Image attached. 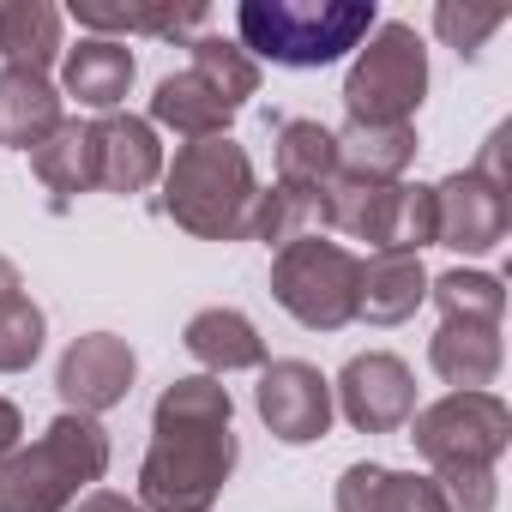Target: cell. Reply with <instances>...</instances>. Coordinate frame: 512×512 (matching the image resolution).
Returning a JSON list of instances; mask_svg holds the SVG:
<instances>
[{
    "mask_svg": "<svg viewBox=\"0 0 512 512\" xmlns=\"http://www.w3.org/2000/svg\"><path fill=\"white\" fill-rule=\"evenodd\" d=\"M356 272L362 260L350 247L326 235H302L278 247V260H272V302L308 332H344L356 320Z\"/></svg>",
    "mask_w": 512,
    "mask_h": 512,
    "instance_id": "cell-7",
    "label": "cell"
},
{
    "mask_svg": "<svg viewBox=\"0 0 512 512\" xmlns=\"http://www.w3.org/2000/svg\"><path fill=\"white\" fill-rule=\"evenodd\" d=\"M500 25H506L500 7H458V0H440V7H434V31H440V43L458 49V55H482V43H488Z\"/></svg>",
    "mask_w": 512,
    "mask_h": 512,
    "instance_id": "cell-30",
    "label": "cell"
},
{
    "mask_svg": "<svg viewBox=\"0 0 512 512\" xmlns=\"http://www.w3.org/2000/svg\"><path fill=\"white\" fill-rule=\"evenodd\" d=\"M428 302L440 308V320H470V326H500L506 314V284L488 278V272H446V278H428Z\"/></svg>",
    "mask_w": 512,
    "mask_h": 512,
    "instance_id": "cell-28",
    "label": "cell"
},
{
    "mask_svg": "<svg viewBox=\"0 0 512 512\" xmlns=\"http://www.w3.org/2000/svg\"><path fill=\"white\" fill-rule=\"evenodd\" d=\"M73 19L91 31V37H127V31H139V37H193L211 13L205 7H175V0H73Z\"/></svg>",
    "mask_w": 512,
    "mask_h": 512,
    "instance_id": "cell-22",
    "label": "cell"
},
{
    "mask_svg": "<svg viewBox=\"0 0 512 512\" xmlns=\"http://www.w3.org/2000/svg\"><path fill=\"white\" fill-rule=\"evenodd\" d=\"M404 428L434 470H494L512 446V410L500 392H446Z\"/></svg>",
    "mask_w": 512,
    "mask_h": 512,
    "instance_id": "cell-8",
    "label": "cell"
},
{
    "mask_svg": "<svg viewBox=\"0 0 512 512\" xmlns=\"http://www.w3.org/2000/svg\"><path fill=\"white\" fill-rule=\"evenodd\" d=\"M61 127V91L49 73L31 67H0V145L31 151Z\"/></svg>",
    "mask_w": 512,
    "mask_h": 512,
    "instance_id": "cell-19",
    "label": "cell"
},
{
    "mask_svg": "<svg viewBox=\"0 0 512 512\" xmlns=\"http://www.w3.org/2000/svg\"><path fill=\"white\" fill-rule=\"evenodd\" d=\"M133 73H139V61H133V49L115 43V37H79V43L61 55V91L79 97L85 109H103V115H115V109L127 103Z\"/></svg>",
    "mask_w": 512,
    "mask_h": 512,
    "instance_id": "cell-14",
    "label": "cell"
},
{
    "mask_svg": "<svg viewBox=\"0 0 512 512\" xmlns=\"http://www.w3.org/2000/svg\"><path fill=\"white\" fill-rule=\"evenodd\" d=\"M109 470V434L97 416L61 410L31 446L0 464V512H67Z\"/></svg>",
    "mask_w": 512,
    "mask_h": 512,
    "instance_id": "cell-4",
    "label": "cell"
},
{
    "mask_svg": "<svg viewBox=\"0 0 512 512\" xmlns=\"http://www.w3.org/2000/svg\"><path fill=\"white\" fill-rule=\"evenodd\" d=\"M25 290V278H19V266L7 260V253H0V296H19Z\"/></svg>",
    "mask_w": 512,
    "mask_h": 512,
    "instance_id": "cell-34",
    "label": "cell"
},
{
    "mask_svg": "<svg viewBox=\"0 0 512 512\" xmlns=\"http://www.w3.org/2000/svg\"><path fill=\"white\" fill-rule=\"evenodd\" d=\"M332 410H344L350 428L362 434H398L416 416V374L404 356L392 350H362L344 362V374L332 380Z\"/></svg>",
    "mask_w": 512,
    "mask_h": 512,
    "instance_id": "cell-9",
    "label": "cell"
},
{
    "mask_svg": "<svg viewBox=\"0 0 512 512\" xmlns=\"http://www.w3.org/2000/svg\"><path fill=\"white\" fill-rule=\"evenodd\" d=\"M19 434H25V416H19V404H13V398H0V464H7V458L19 452Z\"/></svg>",
    "mask_w": 512,
    "mask_h": 512,
    "instance_id": "cell-33",
    "label": "cell"
},
{
    "mask_svg": "<svg viewBox=\"0 0 512 512\" xmlns=\"http://www.w3.org/2000/svg\"><path fill=\"white\" fill-rule=\"evenodd\" d=\"M512 229V205L476 169H452L434 181V241L452 253H494Z\"/></svg>",
    "mask_w": 512,
    "mask_h": 512,
    "instance_id": "cell-12",
    "label": "cell"
},
{
    "mask_svg": "<svg viewBox=\"0 0 512 512\" xmlns=\"http://www.w3.org/2000/svg\"><path fill=\"white\" fill-rule=\"evenodd\" d=\"M61 55H67L61 7H49V0H0V61L49 73Z\"/></svg>",
    "mask_w": 512,
    "mask_h": 512,
    "instance_id": "cell-23",
    "label": "cell"
},
{
    "mask_svg": "<svg viewBox=\"0 0 512 512\" xmlns=\"http://www.w3.org/2000/svg\"><path fill=\"white\" fill-rule=\"evenodd\" d=\"M446 512H494V470H434Z\"/></svg>",
    "mask_w": 512,
    "mask_h": 512,
    "instance_id": "cell-31",
    "label": "cell"
},
{
    "mask_svg": "<svg viewBox=\"0 0 512 512\" xmlns=\"http://www.w3.org/2000/svg\"><path fill=\"white\" fill-rule=\"evenodd\" d=\"M181 344H187V356H193L211 380L266 368V338L253 332V320H247L241 308H199V314L187 320Z\"/></svg>",
    "mask_w": 512,
    "mask_h": 512,
    "instance_id": "cell-16",
    "label": "cell"
},
{
    "mask_svg": "<svg viewBox=\"0 0 512 512\" xmlns=\"http://www.w3.org/2000/svg\"><path fill=\"white\" fill-rule=\"evenodd\" d=\"M500 326H470V320H440V332L428 338V368L452 386V392H488L500 380Z\"/></svg>",
    "mask_w": 512,
    "mask_h": 512,
    "instance_id": "cell-18",
    "label": "cell"
},
{
    "mask_svg": "<svg viewBox=\"0 0 512 512\" xmlns=\"http://www.w3.org/2000/svg\"><path fill=\"white\" fill-rule=\"evenodd\" d=\"M235 470V398L211 374H181L151 410V446L139 464L145 512H211Z\"/></svg>",
    "mask_w": 512,
    "mask_h": 512,
    "instance_id": "cell-1",
    "label": "cell"
},
{
    "mask_svg": "<svg viewBox=\"0 0 512 512\" xmlns=\"http://www.w3.org/2000/svg\"><path fill=\"white\" fill-rule=\"evenodd\" d=\"M133 374H139V356L127 338L115 332H85L67 344L61 368H55V392L73 416H103L115 404H127L133 392Z\"/></svg>",
    "mask_w": 512,
    "mask_h": 512,
    "instance_id": "cell-11",
    "label": "cell"
},
{
    "mask_svg": "<svg viewBox=\"0 0 512 512\" xmlns=\"http://www.w3.org/2000/svg\"><path fill=\"white\" fill-rule=\"evenodd\" d=\"M253 410L284 446H314L332 428V380L314 362H266L253 386Z\"/></svg>",
    "mask_w": 512,
    "mask_h": 512,
    "instance_id": "cell-10",
    "label": "cell"
},
{
    "mask_svg": "<svg viewBox=\"0 0 512 512\" xmlns=\"http://www.w3.org/2000/svg\"><path fill=\"white\" fill-rule=\"evenodd\" d=\"M416 163V127H344L338 133V175L356 181H398Z\"/></svg>",
    "mask_w": 512,
    "mask_h": 512,
    "instance_id": "cell-25",
    "label": "cell"
},
{
    "mask_svg": "<svg viewBox=\"0 0 512 512\" xmlns=\"http://www.w3.org/2000/svg\"><path fill=\"white\" fill-rule=\"evenodd\" d=\"M278 181L326 193L338 181V133L320 121H278Z\"/></svg>",
    "mask_w": 512,
    "mask_h": 512,
    "instance_id": "cell-26",
    "label": "cell"
},
{
    "mask_svg": "<svg viewBox=\"0 0 512 512\" xmlns=\"http://www.w3.org/2000/svg\"><path fill=\"white\" fill-rule=\"evenodd\" d=\"M187 67L229 103V109H241L253 91H260V61H253L241 43H229V37H187Z\"/></svg>",
    "mask_w": 512,
    "mask_h": 512,
    "instance_id": "cell-27",
    "label": "cell"
},
{
    "mask_svg": "<svg viewBox=\"0 0 512 512\" xmlns=\"http://www.w3.org/2000/svg\"><path fill=\"white\" fill-rule=\"evenodd\" d=\"M326 229V193H308V187H260L247 211V241H266V247H290L302 235H320Z\"/></svg>",
    "mask_w": 512,
    "mask_h": 512,
    "instance_id": "cell-24",
    "label": "cell"
},
{
    "mask_svg": "<svg viewBox=\"0 0 512 512\" xmlns=\"http://www.w3.org/2000/svg\"><path fill=\"white\" fill-rule=\"evenodd\" d=\"M25 157H31V175L49 187V205L55 211H67L79 193L97 187V133L79 115H61V127L43 145H31Z\"/></svg>",
    "mask_w": 512,
    "mask_h": 512,
    "instance_id": "cell-17",
    "label": "cell"
},
{
    "mask_svg": "<svg viewBox=\"0 0 512 512\" xmlns=\"http://www.w3.org/2000/svg\"><path fill=\"white\" fill-rule=\"evenodd\" d=\"M428 302L422 253H374L356 272V320L368 326H404Z\"/></svg>",
    "mask_w": 512,
    "mask_h": 512,
    "instance_id": "cell-15",
    "label": "cell"
},
{
    "mask_svg": "<svg viewBox=\"0 0 512 512\" xmlns=\"http://www.w3.org/2000/svg\"><path fill=\"white\" fill-rule=\"evenodd\" d=\"M97 133V187L103 193H145L151 181H163V145L157 127L145 115H103L91 121Z\"/></svg>",
    "mask_w": 512,
    "mask_h": 512,
    "instance_id": "cell-13",
    "label": "cell"
},
{
    "mask_svg": "<svg viewBox=\"0 0 512 512\" xmlns=\"http://www.w3.org/2000/svg\"><path fill=\"white\" fill-rule=\"evenodd\" d=\"M428 97V49L416 25H374V37L356 49L344 79V109L356 127H410V115Z\"/></svg>",
    "mask_w": 512,
    "mask_h": 512,
    "instance_id": "cell-5",
    "label": "cell"
},
{
    "mask_svg": "<svg viewBox=\"0 0 512 512\" xmlns=\"http://www.w3.org/2000/svg\"><path fill=\"white\" fill-rule=\"evenodd\" d=\"M338 512H446L434 476L386 470V464H350L338 476Z\"/></svg>",
    "mask_w": 512,
    "mask_h": 512,
    "instance_id": "cell-21",
    "label": "cell"
},
{
    "mask_svg": "<svg viewBox=\"0 0 512 512\" xmlns=\"http://www.w3.org/2000/svg\"><path fill=\"white\" fill-rule=\"evenodd\" d=\"M67 512H145L139 500H127V494H115V488H91L85 500H73Z\"/></svg>",
    "mask_w": 512,
    "mask_h": 512,
    "instance_id": "cell-32",
    "label": "cell"
},
{
    "mask_svg": "<svg viewBox=\"0 0 512 512\" xmlns=\"http://www.w3.org/2000/svg\"><path fill=\"white\" fill-rule=\"evenodd\" d=\"M326 229H344L374 253H422L434 247V187L338 175L326 187Z\"/></svg>",
    "mask_w": 512,
    "mask_h": 512,
    "instance_id": "cell-6",
    "label": "cell"
},
{
    "mask_svg": "<svg viewBox=\"0 0 512 512\" xmlns=\"http://www.w3.org/2000/svg\"><path fill=\"white\" fill-rule=\"evenodd\" d=\"M235 115H241V109H229L193 67L157 79V91H151V127H169V133H181L187 145H193V139H223Z\"/></svg>",
    "mask_w": 512,
    "mask_h": 512,
    "instance_id": "cell-20",
    "label": "cell"
},
{
    "mask_svg": "<svg viewBox=\"0 0 512 512\" xmlns=\"http://www.w3.org/2000/svg\"><path fill=\"white\" fill-rule=\"evenodd\" d=\"M374 0H241L235 43L272 67H332L374 37Z\"/></svg>",
    "mask_w": 512,
    "mask_h": 512,
    "instance_id": "cell-2",
    "label": "cell"
},
{
    "mask_svg": "<svg viewBox=\"0 0 512 512\" xmlns=\"http://www.w3.org/2000/svg\"><path fill=\"white\" fill-rule=\"evenodd\" d=\"M43 308L19 290V296H0V374H25L43 356Z\"/></svg>",
    "mask_w": 512,
    "mask_h": 512,
    "instance_id": "cell-29",
    "label": "cell"
},
{
    "mask_svg": "<svg viewBox=\"0 0 512 512\" xmlns=\"http://www.w3.org/2000/svg\"><path fill=\"white\" fill-rule=\"evenodd\" d=\"M260 199L247 145L223 139H193L163 163V217L199 241H247V211Z\"/></svg>",
    "mask_w": 512,
    "mask_h": 512,
    "instance_id": "cell-3",
    "label": "cell"
}]
</instances>
